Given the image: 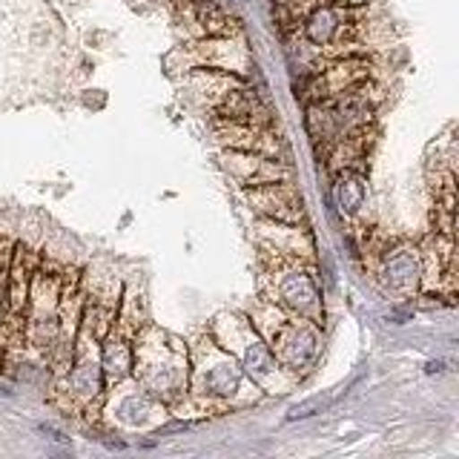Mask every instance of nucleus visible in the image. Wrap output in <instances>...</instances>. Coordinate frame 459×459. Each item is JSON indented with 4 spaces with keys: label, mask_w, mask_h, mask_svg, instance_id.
<instances>
[{
    "label": "nucleus",
    "mask_w": 459,
    "mask_h": 459,
    "mask_svg": "<svg viewBox=\"0 0 459 459\" xmlns=\"http://www.w3.org/2000/svg\"><path fill=\"white\" fill-rule=\"evenodd\" d=\"M135 382L158 402H178L190 387V356L186 348L158 327H143L133 342Z\"/></svg>",
    "instance_id": "1"
},
{
    "label": "nucleus",
    "mask_w": 459,
    "mask_h": 459,
    "mask_svg": "<svg viewBox=\"0 0 459 459\" xmlns=\"http://www.w3.org/2000/svg\"><path fill=\"white\" fill-rule=\"evenodd\" d=\"M190 385L198 402H207L215 408L250 405L258 399V387L253 379H247L244 368L212 336L201 339L193 348Z\"/></svg>",
    "instance_id": "2"
},
{
    "label": "nucleus",
    "mask_w": 459,
    "mask_h": 459,
    "mask_svg": "<svg viewBox=\"0 0 459 459\" xmlns=\"http://www.w3.org/2000/svg\"><path fill=\"white\" fill-rule=\"evenodd\" d=\"M212 339L221 344V348L236 359L244 368V373L258 382L262 391L270 394H281L287 385H293L296 379L273 356L270 344H264V336L247 322L244 316L236 313H221L219 319L212 322Z\"/></svg>",
    "instance_id": "3"
},
{
    "label": "nucleus",
    "mask_w": 459,
    "mask_h": 459,
    "mask_svg": "<svg viewBox=\"0 0 459 459\" xmlns=\"http://www.w3.org/2000/svg\"><path fill=\"white\" fill-rule=\"evenodd\" d=\"M253 327L270 339V351L276 356V362L293 379L307 373L319 359L322 336L316 330V322L310 319H290L276 305H262L253 313Z\"/></svg>",
    "instance_id": "4"
},
{
    "label": "nucleus",
    "mask_w": 459,
    "mask_h": 459,
    "mask_svg": "<svg viewBox=\"0 0 459 459\" xmlns=\"http://www.w3.org/2000/svg\"><path fill=\"white\" fill-rule=\"evenodd\" d=\"M264 281L270 287L273 305H281L301 319L322 322V296L316 287L313 273L299 258L276 255L264 270Z\"/></svg>",
    "instance_id": "5"
},
{
    "label": "nucleus",
    "mask_w": 459,
    "mask_h": 459,
    "mask_svg": "<svg viewBox=\"0 0 459 459\" xmlns=\"http://www.w3.org/2000/svg\"><path fill=\"white\" fill-rule=\"evenodd\" d=\"M138 330V301L129 299L124 310L115 313L107 336L100 342V365H104V377L109 385H121L133 370V342Z\"/></svg>",
    "instance_id": "6"
},
{
    "label": "nucleus",
    "mask_w": 459,
    "mask_h": 459,
    "mask_svg": "<svg viewBox=\"0 0 459 459\" xmlns=\"http://www.w3.org/2000/svg\"><path fill=\"white\" fill-rule=\"evenodd\" d=\"M100 342L104 336L81 319L78 344H72V377H69V396L78 405H92L104 391V365H100Z\"/></svg>",
    "instance_id": "7"
},
{
    "label": "nucleus",
    "mask_w": 459,
    "mask_h": 459,
    "mask_svg": "<svg viewBox=\"0 0 459 459\" xmlns=\"http://www.w3.org/2000/svg\"><path fill=\"white\" fill-rule=\"evenodd\" d=\"M190 66L193 69H221L233 72V75H244L250 66V55L244 49V43L236 35L224 38H201L190 47Z\"/></svg>",
    "instance_id": "8"
},
{
    "label": "nucleus",
    "mask_w": 459,
    "mask_h": 459,
    "mask_svg": "<svg viewBox=\"0 0 459 459\" xmlns=\"http://www.w3.org/2000/svg\"><path fill=\"white\" fill-rule=\"evenodd\" d=\"M373 66L359 55H344L336 57L327 69H319L313 75V86H310V98L322 100V98H333L342 92H351L356 86H362L365 81H370Z\"/></svg>",
    "instance_id": "9"
},
{
    "label": "nucleus",
    "mask_w": 459,
    "mask_h": 459,
    "mask_svg": "<svg viewBox=\"0 0 459 459\" xmlns=\"http://www.w3.org/2000/svg\"><path fill=\"white\" fill-rule=\"evenodd\" d=\"M221 167L244 186H264V184H276L284 181L290 172L281 167L273 155L262 152H244V150H230L221 155Z\"/></svg>",
    "instance_id": "10"
},
{
    "label": "nucleus",
    "mask_w": 459,
    "mask_h": 459,
    "mask_svg": "<svg viewBox=\"0 0 459 459\" xmlns=\"http://www.w3.org/2000/svg\"><path fill=\"white\" fill-rule=\"evenodd\" d=\"M109 413L115 422L126 428H150L158 422V413H164V408L155 396H150L141 385H135L129 391H118V396L109 399Z\"/></svg>",
    "instance_id": "11"
},
{
    "label": "nucleus",
    "mask_w": 459,
    "mask_h": 459,
    "mask_svg": "<svg viewBox=\"0 0 459 459\" xmlns=\"http://www.w3.org/2000/svg\"><path fill=\"white\" fill-rule=\"evenodd\" d=\"M250 204H255V210L267 215L270 221H284V224L301 221V198L296 195V190L287 181L253 186Z\"/></svg>",
    "instance_id": "12"
},
{
    "label": "nucleus",
    "mask_w": 459,
    "mask_h": 459,
    "mask_svg": "<svg viewBox=\"0 0 459 459\" xmlns=\"http://www.w3.org/2000/svg\"><path fill=\"white\" fill-rule=\"evenodd\" d=\"M215 138L230 150H244V152H262L276 158L279 143L267 135L262 126H247V124H233V121H215Z\"/></svg>",
    "instance_id": "13"
},
{
    "label": "nucleus",
    "mask_w": 459,
    "mask_h": 459,
    "mask_svg": "<svg viewBox=\"0 0 459 459\" xmlns=\"http://www.w3.org/2000/svg\"><path fill=\"white\" fill-rule=\"evenodd\" d=\"M385 281L396 293H413L422 281V262L416 250L411 247H396L387 250L385 255Z\"/></svg>",
    "instance_id": "14"
},
{
    "label": "nucleus",
    "mask_w": 459,
    "mask_h": 459,
    "mask_svg": "<svg viewBox=\"0 0 459 459\" xmlns=\"http://www.w3.org/2000/svg\"><path fill=\"white\" fill-rule=\"evenodd\" d=\"M262 236L270 241V247L276 255H287V258H299V262H305L313 253V244H310V236L305 230H299L293 224H284V221H267L262 227Z\"/></svg>",
    "instance_id": "15"
},
{
    "label": "nucleus",
    "mask_w": 459,
    "mask_h": 459,
    "mask_svg": "<svg viewBox=\"0 0 459 459\" xmlns=\"http://www.w3.org/2000/svg\"><path fill=\"white\" fill-rule=\"evenodd\" d=\"M333 201L344 215H356L365 204V181L356 169H339L333 184Z\"/></svg>",
    "instance_id": "16"
},
{
    "label": "nucleus",
    "mask_w": 459,
    "mask_h": 459,
    "mask_svg": "<svg viewBox=\"0 0 459 459\" xmlns=\"http://www.w3.org/2000/svg\"><path fill=\"white\" fill-rule=\"evenodd\" d=\"M342 4H348V6H368V4H373V0H342Z\"/></svg>",
    "instance_id": "17"
}]
</instances>
